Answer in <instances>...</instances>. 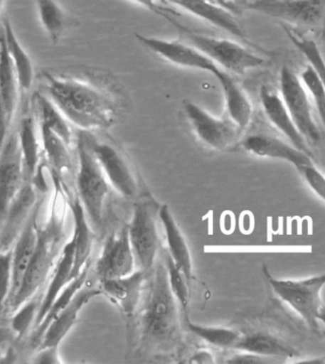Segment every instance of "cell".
Instances as JSON below:
<instances>
[{
    "instance_id": "obj_15",
    "label": "cell",
    "mask_w": 325,
    "mask_h": 364,
    "mask_svg": "<svg viewBox=\"0 0 325 364\" xmlns=\"http://www.w3.org/2000/svg\"><path fill=\"white\" fill-rule=\"evenodd\" d=\"M38 193L32 182L25 181L0 227V251L8 250L14 247L33 208L41 201L38 200Z\"/></svg>"
},
{
    "instance_id": "obj_38",
    "label": "cell",
    "mask_w": 325,
    "mask_h": 364,
    "mask_svg": "<svg viewBox=\"0 0 325 364\" xmlns=\"http://www.w3.org/2000/svg\"><path fill=\"white\" fill-rule=\"evenodd\" d=\"M164 256H165L164 257V259H165L164 262H165L166 272H168L169 287H171V291L174 293L178 304L182 306L185 318H188L189 297H191V287L188 286V281H186L182 270L172 261L168 251Z\"/></svg>"
},
{
    "instance_id": "obj_41",
    "label": "cell",
    "mask_w": 325,
    "mask_h": 364,
    "mask_svg": "<svg viewBox=\"0 0 325 364\" xmlns=\"http://www.w3.org/2000/svg\"><path fill=\"white\" fill-rule=\"evenodd\" d=\"M308 187L325 202V176L313 163L296 168Z\"/></svg>"
},
{
    "instance_id": "obj_22",
    "label": "cell",
    "mask_w": 325,
    "mask_h": 364,
    "mask_svg": "<svg viewBox=\"0 0 325 364\" xmlns=\"http://www.w3.org/2000/svg\"><path fill=\"white\" fill-rule=\"evenodd\" d=\"M216 79L224 94L225 115L244 132L252 119L253 107L250 97L227 70H223Z\"/></svg>"
},
{
    "instance_id": "obj_50",
    "label": "cell",
    "mask_w": 325,
    "mask_h": 364,
    "mask_svg": "<svg viewBox=\"0 0 325 364\" xmlns=\"http://www.w3.org/2000/svg\"><path fill=\"white\" fill-rule=\"evenodd\" d=\"M244 1V0H231L230 2H234V4H239V2Z\"/></svg>"
},
{
    "instance_id": "obj_32",
    "label": "cell",
    "mask_w": 325,
    "mask_h": 364,
    "mask_svg": "<svg viewBox=\"0 0 325 364\" xmlns=\"http://www.w3.org/2000/svg\"><path fill=\"white\" fill-rule=\"evenodd\" d=\"M38 127L45 157L49 163L50 168L59 176L72 171L70 146L44 124L38 123Z\"/></svg>"
},
{
    "instance_id": "obj_5",
    "label": "cell",
    "mask_w": 325,
    "mask_h": 364,
    "mask_svg": "<svg viewBox=\"0 0 325 364\" xmlns=\"http://www.w3.org/2000/svg\"><path fill=\"white\" fill-rule=\"evenodd\" d=\"M264 274L278 297L292 307L311 329H318L325 273L304 280H279L273 277L265 267Z\"/></svg>"
},
{
    "instance_id": "obj_33",
    "label": "cell",
    "mask_w": 325,
    "mask_h": 364,
    "mask_svg": "<svg viewBox=\"0 0 325 364\" xmlns=\"http://www.w3.org/2000/svg\"><path fill=\"white\" fill-rule=\"evenodd\" d=\"M42 26L53 44L58 43L75 21L65 13L55 0H35Z\"/></svg>"
},
{
    "instance_id": "obj_11",
    "label": "cell",
    "mask_w": 325,
    "mask_h": 364,
    "mask_svg": "<svg viewBox=\"0 0 325 364\" xmlns=\"http://www.w3.org/2000/svg\"><path fill=\"white\" fill-rule=\"evenodd\" d=\"M135 36L146 49L178 66L211 73L215 78L225 70L191 44L151 38L140 33H135Z\"/></svg>"
},
{
    "instance_id": "obj_28",
    "label": "cell",
    "mask_w": 325,
    "mask_h": 364,
    "mask_svg": "<svg viewBox=\"0 0 325 364\" xmlns=\"http://www.w3.org/2000/svg\"><path fill=\"white\" fill-rule=\"evenodd\" d=\"M233 349L281 360L297 358L299 355L284 341L265 333H255L240 338Z\"/></svg>"
},
{
    "instance_id": "obj_37",
    "label": "cell",
    "mask_w": 325,
    "mask_h": 364,
    "mask_svg": "<svg viewBox=\"0 0 325 364\" xmlns=\"http://www.w3.org/2000/svg\"><path fill=\"white\" fill-rule=\"evenodd\" d=\"M185 321L189 331L211 346L220 347V348L233 349L237 341L241 338V336L235 330L198 326V324L189 321L188 318H185Z\"/></svg>"
},
{
    "instance_id": "obj_8",
    "label": "cell",
    "mask_w": 325,
    "mask_h": 364,
    "mask_svg": "<svg viewBox=\"0 0 325 364\" xmlns=\"http://www.w3.org/2000/svg\"><path fill=\"white\" fill-rule=\"evenodd\" d=\"M183 105L192 131L208 148L225 151L235 144L243 132L227 115L225 117H215L192 101L185 100Z\"/></svg>"
},
{
    "instance_id": "obj_30",
    "label": "cell",
    "mask_w": 325,
    "mask_h": 364,
    "mask_svg": "<svg viewBox=\"0 0 325 364\" xmlns=\"http://www.w3.org/2000/svg\"><path fill=\"white\" fill-rule=\"evenodd\" d=\"M18 82L15 68L8 53L4 31L0 28V95L4 98L11 124L18 103Z\"/></svg>"
},
{
    "instance_id": "obj_24",
    "label": "cell",
    "mask_w": 325,
    "mask_h": 364,
    "mask_svg": "<svg viewBox=\"0 0 325 364\" xmlns=\"http://www.w3.org/2000/svg\"><path fill=\"white\" fill-rule=\"evenodd\" d=\"M73 258H75V242L72 238L62 247L60 255L55 262L52 278H50L43 299H42L41 309H39L35 326H33L35 329L43 321L50 306H53V301L58 297L62 290L73 280Z\"/></svg>"
},
{
    "instance_id": "obj_10",
    "label": "cell",
    "mask_w": 325,
    "mask_h": 364,
    "mask_svg": "<svg viewBox=\"0 0 325 364\" xmlns=\"http://www.w3.org/2000/svg\"><path fill=\"white\" fill-rule=\"evenodd\" d=\"M60 245L53 242L43 228H39L38 247L22 279L21 287L10 301L13 312L41 290L55 264Z\"/></svg>"
},
{
    "instance_id": "obj_48",
    "label": "cell",
    "mask_w": 325,
    "mask_h": 364,
    "mask_svg": "<svg viewBox=\"0 0 325 364\" xmlns=\"http://www.w3.org/2000/svg\"><path fill=\"white\" fill-rule=\"evenodd\" d=\"M318 320L319 321H321L325 326V306L324 304H321V309H319Z\"/></svg>"
},
{
    "instance_id": "obj_36",
    "label": "cell",
    "mask_w": 325,
    "mask_h": 364,
    "mask_svg": "<svg viewBox=\"0 0 325 364\" xmlns=\"http://www.w3.org/2000/svg\"><path fill=\"white\" fill-rule=\"evenodd\" d=\"M43 294L41 290L29 300L22 304L18 309L14 311L11 318V328L16 335L18 340H21L29 332L31 327L35 326L39 309H41Z\"/></svg>"
},
{
    "instance_id": "obj_31",
    "label": "cell",
    "mask_w": 325,
    "mask_h": 364,
    "mask_svg": "<svg viewBox=\"0 0 325 364\" xmlns=\"http://www.w3.org/2000/svg\"><path fill=\"white\" fill-rule=\"evenodd\" d=\"M33 102L38 112V122L44 124L70 146L73 138L72 129L70 121L62 114L60 109L43 92H36L33 95Z\"/></svg>"
},
{
    "instance_id": "obj_44",
    "label": "cell",
    "mask_w": 325,
    "mask_h": 364,
    "mask_svg": "<svg viewBox=\"0 0 325 364\" xmlns=\"http://www.w3.org/2000/svg\"><path fill=\"white\" fill-rule=\"evenodd\" d=\"M59 346L38 347L33 363L35 364H61L60 355L58 351Z\"/></svg>"
},
{
    "instance_id": "obj_45",
    "label": "cell",
    "mask_w": 325,
    "mask_h": 364,
    "mask_svg": "<svg viewBox=\"0 0 325 364\" xmlns=\"http://www.w3.org/2000/svg\"><path fill=\"white\" fill-rule=\"evenodd\" d=\"M10 125L6 107H5L4 98L0 95V149L4 148V144L6 142Z\"/></svg>"
},
{
    "instance_id": "obj_34",
    "label": "cell",
    "mask_w": 325,
    "mask_h": 364,
    "mask_svg": "<svg viewBox=\"0 0 325 364\" xmlns=\"http://www.w3.org/2000/svg\"><path fill=\"white\" fill-rule=\"evenodd\" d=\"M90 264H92V262H90V259L87 264L85 265L83 270L81 271L80 274L70 281V283L68 284V286L62 290V292L58 295V297L55 299V301H53V306H50L43 321H42L41 323L35 329V334H33V343L36 344L41 343V338L43 337L48 326L55 320L56 316L70 303V301L75 297L76 293L87 283V273H89Z\"/></svg>"
},
{
    "instance_id": "obj_49",
    "label": "cell",
    "mask_w": 325,
    "mask_h": 364,
    "mask_svg": "<svg viewBox=\"0 0 325 364\" xmlns=\"http://www.w3.org/2000/svg\"><path fill=\"white\" fill-rule=\"evenodd\" d=\"M4 0H0V15H1L2 7H4Z\"/></svg>"
},
{
    "instance_id": "obj_18",
    "label": "cell",
    "mask_w": 325,
    "mask_h": 364,
    "mask_svg": "<svg viewBox=\"0 0 325 364\" xmlns=\"http://www.w3.org/2000/svg\"><path fill=\"white\" fill-rule=\"evenodd\" d=\"M242 146L250 154L262 158L284 161L295 166L313 163L312 156L299 151L289 142L271 136V135L257 134L250 135L242 141Z\"/></svg>"
},
{
    "instance_id": "obj_40",
    "label": "cell",
    "mask_w": 325,
    "mask_h": 364,
    "mask_svg": "<svg viewBox=\"0 0 325 364\" xmlns=\"http://www.w3.org/2000/svg\"><path fill=\"white\" fill-rule=\"evenodd\" d=\"M13 283V247L0 251V314L9 304Z\"/></svg>"
},
{
    "instance_id": "obj_9",
    "label": "cell",
    "mask_w": 325,
    "mask_h": 364,
    "mask_svg": "<svg viewBox=\"0 0 325 364\" xmlns=\"http://www.w3.org/2000/svg\"><path fill=\"white\" fill-rule=\"evenodd\" d=\"M128 230L135 262L141 270L148 272L154 267L159 247L156 215L151 202L145 200L135 205Z\"/></svg>"
},
{
    "instance_id": "obj_27",
    "label": "cell",
    "mask_w": 325,
    "mask_h": 364,
    "mask_svg": "<svg viewBox=\"0 0 325 364\" xmlns=\"http://www.w3.org/2000/svg\"><path fill=\"white\" fill-rule=\"evenodd\" d=\"M50 176L53 183V194L49 218L43 230L53 242L61 245L65 236V222H66L67 210L69 208V196L61 177L52 169H50Z\"/></svg>"
},
{
    "instance_id": "obj_46",
    "label": "cell",
    "mask_w": 325,
    "mask_h": 364,
    "mask_svg": "<svg viewBox=\"0 0 325 364\" xmlns=\"http://www.w3.org/2000/svg\"><path fill=\"white\" fill-rule=\"evenodd\" d=\"M213 357L211 353L200 351L193 355V357L189 358V363H212Z\"/></svg>"
},
{
    "instance_id": "obj_19",
    "label": "cell",
    "mask_w": 325,
    "mask_h": 364,
    "mask_svg": "<svg viewBox=\"0 0 325 364\" xmlns=\"http://www.w3.org/2000/svg\"><path fill=\"white\" fill-rule=\"evenodd\" d=\"M102 294H103V291L100 287H87V284H85V286L76 293L70 303L56 316L55 320L48 326L38 347L59 346L72 327L75 326L81 309L93 297Z\"/></svg>"
},
{
    "instance_id": "obj_13",
    "label": "cell",
    "mask_w": 325,
    "mask_h": 364,
    "mask_svg": "<svg viewBox=\"0 0 325 364\" xmlns=\"http://www.w3.org/2000/svg\"><path fill=\"white\" fill-rule=\"evenodd\" d=\"M135 264L128 227H126L107 240L96 262L95 272L100 281L114 280L132 274Z\"/></svg>"
},
{
    "instance_id": "obj_23",
    "label": "cell",
    "mask_w": 325,
    "mask_h": 364,
    "mask_svg": "<svg viewBox=\"0 0 325 364\" xmlns=\"http://www.w3.org/2000/svg\"><path fill=\"white\" fill-rule=\"evenodd\" d=\"M158 217H159L164 230H165L169 256L171 257L175 264L182 270L186 281H188V286L191 289L192 278H193V264H192L191 251H189L185 237L181 232L169 205H164L160 208L159 211H158Z\"/></svg>"
},
{
    "instance_id": "obj_51",
    "label": "cell",
    "mask_w": 325,
    "mask_h": 364,
    "mask_svg": "<svg viewBox=\"0 0 325 364\" xmlns=\"http://www.w3.org/2000/svg\"><path fill=\"white\" fill-rule=\"evenodd\" d=\"M1 346H0V360H1L2 358V353H1Z\"/></svg>"
},
{
    "instance_id": "obj_26",
    "label": "cell",
    "mask_w": 325,
    "mask_h": 364,
    "mask_svg": "<svg viewBox=\"0 0 325 364\" xmlns=\"http://www.w3.org/2000/svg\"><path fill=\"white\" fill-rule=\"evenodd\" d=\"M1 25L8 53L18 77L19 92H27L32 87L33 79H35L32 59L16 38L9 18L4 16Z\"/></svg>"
},
{
    "instance_id": "obj_17",
    "label": "cell",
    "mask_w": 325,
    "mask_h": 364,
    "mask_svg": "<svg viewBox=\"0 0 325 364\" xmlns=\"http://www.w3.org/2000/svg\"><path fill=\"white\" fill-rule=\"evenodd\" d=\"M43 199L38 203L25 225L23 230L16 239L13 247V283L9 298L10 301L15 297L29 267L31 259L38 247L39 237L38 216L41 213Z\"/></svg>"
},
{
    "instance_id": "obj_21",
    "label": "cell",
    "mask_w": 325,
    "mask_h": 364,
    "mask_svg": "<svg viewBox=\"0 0 325 364\" xmlns=\"http://www.w3.org/2000/svg\"><path fill=\"white\" fill-rule=\"evenodd\" d=\"M146 274L145 271L139 269L127 277L100 281V289L127 316H132L137 312L142 297Z\"/></svg>"
},
{
    "instance_id": "obj_14",
    "label": "cell",
    "mask_w": 325,
    "mask_h": 364,
    "mask_svg": "<svg viewBox=\"0 0 325 364\" xmlns=\"http://www.w3.org/2000/svg\"><path fill=\"white\" fill-rule=\"evenodd\" d=\"M24 182L18 134H14L0 149V227Z\"/></svg>"
},
{
    "instance_id": "obj_1",
    "label": "cell",
    "mask_w": 325,
    "mask_h": 364,
    "mask_svg": "<svg viewBox=\"0 0 325 364\" xmlns=\"http://www.w3.org/2000/svg\"><path fill=\"white\" fill-rule=\"evenodd\" d=\"M41 87L70 123L95 131L110 128L117 117V105L107 90L92 82L43 73Z\"/></svg>"
},
{
    "instance_id": "obj_3",
    "label": "cell",
    "mask_w": 325,
    "mask_h": 364,
    "mask_svg": "<svg viewBox=\"0 0 325 364\" xmlns=\"http://www.w3.org/2000/svg\"><path fill=\"white\" fill-rule=\"evenodd\" d=\"M78 196L86 211L90 227L98 228L103 220L105 202L111 191V185L90 148L84 132L78 136Z\"/></svg>"
},
{
    "instance_id": "obj_7",
    "label": "cell",
    "mask_w": 325,
    "mask_h": 364,
    "mask_svg": "<svg viewBox=\"0 0 325 364\" xmlns=\"http://www.w3.org/2000/svg\"><path fill=\"white\" fill-rule=\"evenodd\" d=\"M279 94L307 142H318L321 134L314 119L309 95L299 75L288 66L279 73Z\"/></svg>"
},
{
    "instance_id": "obj_12",
    "label": "cell",
    "mask_w": 325,
    "mask_h": 364,
    "mask_svg": "<svg viewBox=\"0 0 325 364\" xmlns=\"http://www.w3.org/2000/svg\"><path fill=\"white\" fill-rule=\"evenodd\" d=\"M86 137L110 185L125 198H134L137 193V183L124 155L111 144L93 140L87 134Z\"/></svg>"
},
{
    "instance_id": "obj_43",
    "label": "cell",
    "mask_w": 325,
    "mask_h": 364,
    "mask_svg": "<svg viewBox=\"0 0 325 364\" xmlns=\"http://www.w3.org/2000/svg\"><path fill=\"white\" fill-rule=\"evenodd\" d=\"M282 363L281 358L265 357V355H260L252 354V353L242 352L240 354L234 355L227 363L231 364H267V363Z\"/></svg>"
},
{
    "instance_id": "obj_4",
    "label": "cell",
    "mask_w": 325,
    "mask_h": 364,
    "mask_svg": "<svg viewBox=\"0 0 325 364\" xmlns=\"http://www.w3.org/2000/svg\"><path fill=\"white\" fill-rule=\"evenodd\" d=\"M169 23L180 31L188 44L196 48L228 73L245 75L248 70L258 69L267 63L264 58L239 42L195 33L174 18Z\"/></svg>"
},
{
    "instance_id": "obj_16",
    "label": "cell",
    "mask_w": 325,
    "mask_h": 364,
    "mask_svg": "<svg viewBox=\"0 0 325 364\" xmlns=\"http://www.w3.org/2000/svg\"><path fill=\"white\" fill-rule=\"evenodd\" d=\"M259 97L262 111L271 125L281 132L288 142L292 144L299 151L312 156L307 145V140L297 128L279 92L270 87L262 86L260 89Z\"/></svg>"
},
{
    "instance_id": "obj_35",
    "label": "cell",
    "mask_w": 325,
    "mask_h": 364,
    "mask_svg": "<svg viewBox=\"0 0 325 364\" xmlns=\"http://www.w3.org/2000/svg\"><path fill=\"white\" fill-rule=\"evenodd\" d=\"M282 28H284V32L287 33L294 46L307 59L308 66H310L313 72L316 73V77L319 78L325 90V59L318 44L313 39L302 35L298 30L294 29L292 27L282 24Z\"/></svg>"
},
{
    "instance_id": "obj_42",
    "label": "cell",
    "mask_w": 325,
    "mask_h": 364,
    "mask_svg": "<svg viewBox=\"0 0 325 364\" xmlns=\"http://www.w3.org/2000/svg\"><path fill=\"white\" fill-rule=\"evenodd\" d=\"M137 4L142 5L149 11L157 14L162 18L169 21L174 19V16H179V13L175 11L174 8H169L168 2L166 0H132Z\"/></svg>"
},
{
    "instance_id": "obj_6",
    "label": "cell",
    "mask_w": 325,
    "mask_h": 364,
    "mask_svg": "<svg viewBox=\"0 0 325 364\" xmlns=\"http://www.w3.org/2000/svg\"><path fill=\"white\" fill-rule=\"evenodd\" d=\"M248 8L294 29L325 26V0H256Z\"/></svg>"
},
{
    "instance_id": "obj_47",
    "label": "cell",
    "mask_w": 325,
    "mask_h": 364,
    "mask_svg": "<svg viewBox=\"0 0 325 364\" xmlns=\"http://www.w3.org/2000/svg\"><path fill=\"white\" fill-rule=\"evenodd\" d=\"M297 363L324 364L325 360L324 358H313V360L299 361Z\"/></svg>"
},
{
    "instance_id": "obj_25",
    "label": "cell",
    "mask_w": 325,
    "mask_h": 364,
    "mask_svg": "<svg viewBox=\"0 0 325 364\" xmlns=\"http://www.w3.org/2000/svg\"><path fill=\"white\" fill-rule=\"evenodd\" d=\"M69 208L73 217V240L75 242V258H73V267L72 279L78 277L83 270L85 265L90 261L92 253L93 237L89 220L86 215L83 205L76 196L75 198L69 197Z\"/></svg>"
},
{
    "instance_id": "obj_20",
    "label": "cell",
    "mask_w": 325,
    "mask_h": 364,
    "mask_svg": "<svg viewBox=\"0 0 325 364\" xmlns=\"http://www.w3.org/2000/svg\"><path fill=\"white\" fill-rule=\"evenodd\" d=\"M168 4L174 5L180 9L196 18L208 22L209 24L218 28L235 36L236 38L247 41L245 31L235 18V16L225 8L219 6L211 0H166Z\"/></svg>"
},
{
    "instance_id": "obj_39",
    "label": "cell",
    "mask_w": 325,
    "mask_h": 364,
    "mask_svg": "<svg viewBox=\"0 0 325 364\" xmlns=\"http://www.w3.org/2000/svg\"><path fill=\"white\" fill-rule=\"evenodd\" d=\"M299 77H301L308 95H309L311 101L315 106L319 120H321V125L324 126L325 129V90L319 78L316 77V73L308 65L302 70Z\"/></svg>"
},
{
    "instance_id": "obj_2",
    "label": "cell",
    "mask_w": 325,
    "mask_h": 364,
    "mask_svg": "<svg viewBox=\"0 0 325 364\" xmlns=\"http://www.w3.org/2000/svg\"><path fill=\"white\" fill-rule=\"evenodd\" d=\"M177 300L169 284L165 262H159L144 299L140 313L142 340L146 344L168 346L179 335V313Z\"/></svg>"
},
{
    "instance_id": "obj_29",
    "label": "cell",
    "mask_w": 325,
    "mask_h": 364,
    "mask_svg": "<svg viewBox=\"0 0 325 364\" xmlns=\"http://www.w3.org/2000/svg\"><path fill=\"white\" fill-rule=\"evenodd\" d=\"M18 138L23 164L24 180L31 182L41 163V145L36 122L32 117H24L21 121Z\"/></svg>"
}]
</instances>
